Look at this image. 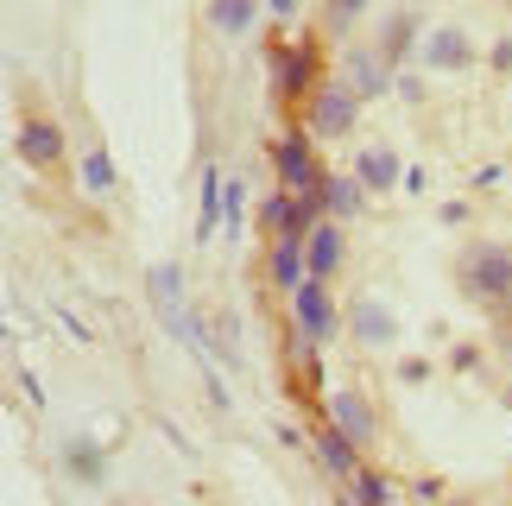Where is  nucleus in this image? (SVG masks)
Returning <instances> with one entry per match:
<instances>
[{
    "instance_id": "aec40b11",
    "label": "nucleus",
    "mask_w": 512,
    "mask_h": 506,
    "mask_svg": "<svg viewBox=\"0 0 512 506\" xmlns=\"http://www.w3.org/2000/svg\"><path fill=\"white\" fill-rule=\"evenodd\" d=\"M260 216H266V222H279V228H285V197H266V203H260Z\"/></svg>"
},
{
    "instance_id": "4468645a",
    "label": "nucleus",
    "mask_w": 512,
    "mask_h": 506,
    "mask_svg": "<svg viewBox=\"0 0 512 506\" xmlns=\"http://www.w3.org/2000/svg\"><path fill=\"white\" fill-rule=\"evenodd\" d=\"M253 13H260V0H209V19H215L222 32H247Z\"/></svg>"
},
{
    "instance_id": "0eeeda50",
    "label": "nucleus",
    "mask_w": 512,
    "mask_h": 506,
    "mask_svg": "<svg viewBox=\"0 0 512 506\" xmlns=\"http://www.w3.org/2000/svg\"><path fill=\"white\" fill-rule=\"evenodd\" d=\"M310 76H317V45H285L279 51V95L285 102L310 95Z\"/></svg>"
},
{
    "instance_id": "6e6552de",
    "label": "nucleus",
    "mask_w": 512,
    "mask_h": 506,
    "mask_svg": "<svg viewBox=\"0 0 512 506\" xmlns=\"http://www.w3.org/2000/svg\"><path fill=\"white\" fill-rule=\"evenodd\" d=\"M304 260H310V279H329L336 272V260H342V228L336 222H317L304 235Z\"/></svg>"
},
{
    "instance_id": "39448f33",
    "label": "nucleus",
    "mask_w": 512,
    "mask_h": 506,
    "mask_svg": "<svg viewBox=\"0 0 512 506\" xmlns=\"http://www.w3.org/2000/svg\"><path fill=\"white\" fill-rule=\"evenodd\" d=\"M19 159H26V165H57V159H64V127H51V121H38V114H32V121H19Z\"/></svg>"
},
{
    "instance_id": "412c9836",
    "label": "nucleus",
    "mask_w": 512,
    "mask_h": 506,
    "mask_svg": "<svg viewBox=\"0 0 512 506\" xmlns=\"http://www.w3.org/2000/svg\"><path fill=\"white\" fill-rule=\"evenodd\" d=\"M361 7H367V0H336V13H342V19H348V13H361Z\"/></svg>"
},
{
    "instance_id": "a211bd4d",
    "label": "nucleus",
    "mask_w": 512,
    "mask_h": 506,
    "mask_svg": "<svg viewBox=\"0 0 512 506\" xmlns=\"http://www.w3.org/2000/svg\"><path fill=\"white\" fill-rule=\"evenodd\" d=\"M83 178H89V190H108V184H114V171H108V159H102V146H89V152H83Z\"/></svg>"
},
{
    "instance_id": "9b49d317",
    "label": "nucleus",
    "mask_w": 512,
    "mask_h": 506,
    "mask_svg": "<svg viewBox=\"0 0 512 506\" xmlns=\"http://www.w3.org/2000/svg\"><path fill=\"white\" fill-rule=\"evenodd\" d=\"M354 178H361L367 190H392V184H399V165H392V152L373 146V152H361V159H354Z\"/></svg>"
},
{
    "instance_id": "9d476101",
    "label": "nucleus",
    "mask_w": 512,
    "mask_h": 506,
    "mask_svg": "<svg viewBox=\"0 0 512 506\" xmlns=\"http://www.w3.org/2000/svg\"><path fill=\"white\" fill-rule=\"evenodd\" d=\"M304 272H310V260H304V241H298V235H285L279 247H272V279L298 291V285H304Z\"/></svg>"
},
{
    "instance_id": "ddd939ff",
    "label": "nucleus",
    "mask_w": 512,
    "mask_h": 506,
    "mask_svg": "<svg viewBox=\"0 0 512 506\" xmlns=\"http://www.w3.org/2000/svg\"><path fill=\"white\" fill-rule=\"evenodd\" d=\"M424 57H430L437 70H462V64H468V38H462L456 26H443L437 38H430V51H424Z\"/></svg>"
},
{
    "instance_id": "7ed1b4c3",
    "label": "nucleus",
    "mask_w": 512,
    "mask_h": 506,
    "mask_svg": "<svg viewBox=\"0 0 512 506\" xmlns=\"http://www.w3.org/2000/svg\"><path fill=\"white\" fill-rule=\"evenodd\" d=\"M354 102H361L354 83H329L317 95V108H310V140H336V133H348L354 127Z\"/></svg>"
},
{
    "instance_id": "2eb2a0df",
    "label": "nucleus",
    "mask_w": 512,
    "mask_h": 506,
    "mask_svg": "<svg viewBox=\"0 0 512 506\" xmlns=\"http://www.w3.org/2000/svg\"><path fill=\"white\" fill-rule=\"evenodd\" d=\"M348 83L361 89V95H380L386 89V64H380V57H367V51H354L348 57Z\"/></svg>"
},
{
    "instance_id": "f3484780",
    "label": "nucleus",
    "mask_w": 512,
    "mask_h": 506,
    "mask_svg": "<svg viewBox=\"0 0 512 506\" xmlns=\"http://www.w3.org/2000/svg\"><path fill=\"white\" fill-rule=\"evenodd\" d=\"M317 450H323V462H329L336 475H354V456H348L354 443H348L342 431H323V437H317Z\"/></svg>"
},
{
    "instance_id": "f257e3e1",
    "label": "nucleus",
    "mask_w": 512,
    "mask_h": 506,
    "mask_svg": "<svg viewBox=\"0 0 512 506\" xmlns=\"http://www.w3.org/2000/svg\"><path fill=\"white\" fill-rule=\"evenodd\" d=\"M462 285H468V298H481L487 310H506L512 304V253L506 247H468L462 253Z\"/></svg>"
},
{
    "instance_id": "f03ea898",
    "label": "nucleus",
    "mask_w": 512,
    "mask_h": 506,
    "mask_svg": "<svg viewBox=\"0 0 512 506\" xmlns=\"http://www.w3.org/2000/svg\"><path fill=\"white\" fill-rule=\"evenodd\" d=\"M152 310H159V323L171 329L177 342H196V323H190V310H184V272L177 266H152Z\"/></svg>"
},
{
    "instance_id": "6ab92c4d",
    "label": "nucleus",
    "mask_w": 512,
    "mask_h": 506,
    "mask_svg": "<svg viewBox=\"0 0 512 506\" xmlns=\"http://www.w3.org/2000/svg\"><path fill=\"white\" fill-rule=\"evenodd\" d=\"M70 456H76V475H95V450H89V443H76Z\"/></svg>"
},
{
    "instance_id": "f8f14e48",
    "label": "nucleus",
    "mask_w": 512,
    "mask_h": 506,
    "mask_svg": "<svg viewBox=\"0 0 512 506\" xmlns=\"http://www.w3.org/2000/svg\"><path fill=\"white\" fill-rule=\"evenodd\" d=\"M317 190H323V209H329V216H354V209H367L361 203V178H323Z\"/></svg>"
},
{
    "instance_id": "4be33fe9",
    "label": "nucleus",
    "mask_w": 512,
    "mask_h": 506,
    "mask_svg": "<svg viewBox=\"0 0 512 506\" xmlns=\"http://www.w3.org/2000/svg\"><path fill=\"white\" fill-rule=\"evenodd\" d=\"M266 7H272V13H298V0H266Z\"/></svg>"
},
{
    "instance_id": "20e7f679",
    "label": "nucleus",
    "mask_w": 512,
    "mask_h": 506,
    "mask_svg": "<svg viewBox=\"0 0 512 506\" xmlns=\"http://www.w3.org/2000/svg\"><path fill=\"white\" fill-rule=\"evenodd\" d=\"M272 152H279V171H285V184H291V190H317V184H323L317 140H310V133H291V140H279Z\"/></svg>"
},
{
    "instance_id": "dca6fc26",
    "label": "nucleus",
    "mask_w": 512,
    "mask_h": 506,
    "mask_svg": "<svg viewBox=\"0 0 512 506\" xmlns=\"http://www.w3.org/2000/svg\"><path fill=\"white\" fill-rule=\"evenodd\" d=\"M354 329H361V342H392V317H386V310L373 304V298L354 310Z\"/></svg>"
},
{
    "instance_id": "1a4fd4ad",
    "label": "nucleus",
    "mask_w": 512,
    "mask_h": 506,
    "mask_svg": "<svg viewBox=\"0 0 512 506\" xmlns=\"http://www.w3.org/2000/svg\"><path fill=\"white\" fill-rule=\"evenodd\" d=\"M329 418H336V431L354 443V450H361V443L373 437V412H367V405L354 399V393H336V399H329Z\"/></svg>"
},
{
    "instance_id": "423d86ee",
    "label": "nucleus",
    "mask_w": 512,
    "mask_h": 506,
    "mask_svg": "<svg viewBox=\"0 0 512 506\" xmlns=\"http://www.w3.org/2000/svg\"><path fill=\"white\" fill-rule=\"evenodd\" d=\"M298 329H304V336H317V342L336 329V304H329L323 279H304V285H298Z\"/></svg>"
}]
</instances>
